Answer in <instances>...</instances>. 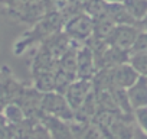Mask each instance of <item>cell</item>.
<instances>
[{"label":"cell","instance_id":"obj_12","mask_svg":"<svg viewBox=\"0 0 147 139\" xmlns=\"http://www.w3.org/2000/svg\"><path fill=\"white\" fill-rule=\"evenodd\" d=\"M123 5L136 22H141L147 16V0H124Z\"/></svg>","mask_w":147,"mask_h":139},{"label":"cell","instance_id":"obj_7","mask_svg":"<svg viewBox=\"0 0 147 139\" xmlns=\"http://www.w3.org/2000/svg\"><path fill=\"white\" fill-rule=\"evenodd\" d=\"M127 94L133 109L147 107V78L140 77L137 83L128 89Z\"/></svg>","mask_w":147,"mask_h":139},{"label":"cell","instance_id":"obj_16","mask_svg":"<svg viewBox=\"0 0 147 139\" xmlns=\"http://www.w3.org/2000/svg\"><path fill=\"white\" fill-rule=\"evenodd\" d=\"M131 54H138V52H147V29L140 31L133 48L130 49Z\"/></svg>","mask_w":147,"mask_h":139},{"label":"cell","instance_id":"obj_22","mask_svg":"<svg viewBox=\"0 0 147 139\" xmlns=\"http://www.w3.org/2000/svg\"><path fill=\"white\" fill-rule=\"evenodd\" d=\"M141 23H143V25H144V26L147 28V16H146V18H144L143 20H141Z\"/></svg>","mask_w":147,"mask_h":139},{"label":"cell","instance_id":"obj_2","mask_svg":"<svg viewBox=\"0 0 147 139\" xmlns=\"http://www.w3.org/2000/svg\"><path fill=\"white\" fill-rule=\"evenodd\" d=\"M92 31H94V22H92V18L88 15L74 16L65 26L66 35L78 41L88 39L92 35Z\"/></svg>","mask_w":147,"mask_h":139},{"label":"cell","instance_id":"obj_8","mask_svg":"<svg viewBox=\"0 0 147 139\" xmlns=\"http://www.w3.org/2000/svg\"><path fill=\"white\" fill-rule=\"evenodd\" d=\"M105 13L115 25H136V20L131 18L123 3H105Z\"/></svg>","mask_w":147,"mask_h":139},{"label":"cell","instance_id":"obj_18","mask_svg":"<svg viewBox=\"0 0 147 139\" xmlns=\"http://www.w3.org/2000/svg\"><path fill=\"white\" fill-rule=\"evenodd\" d=\"M136 119H137L141 130L147 135V107L136 109Z\"/></svg>","mask_w":147,"mask_h":139},{"label":"cell","instance_id":"obj_14","mask_svg":"<svg viewBox=\"0 0 147 139\" xmlns=\"http://www.w3.org/2000/svg\"><path fill=\"white\" fill-rule=\"evenodd\" d=\"M113 97L117 103L118 107H121V110H124L125 113H130L131 112V104H130V100H128V94L124 89H120V87H114V91H113Z\"/></svg>","mask_w":147,"mask_h":139},{"label":"cell","instance_id":"obj_1","mask_svg":"<svg viewBox=\"0 0 147 139\" xmlns=\"http://www.w3.org/2000/svg\"><path fill=\"white\" fill-rule=\"evenodd\" d=\"M140 31L133 26V25H115L110 36L105 39V42L110 46L123 49V51H130L138 36Z\"/></svg>","mask_w":147,"mask_h":139},{"label":"cell","instance_id":"obj_13","mask_svg":"<svg viewBox=\"0 0 147 139\" xmlns=\"http://www.w3.org/2000/svg\"><path fill=\"white\" fill-rule=\"evenodd\" d=\"M130 65L136 70L140 76H147V52L133 54L130 58Z\"/></svg>","mask_w":147,"mask_h":139},{"label":"cell","instance_id":"obj_3","mask_svg":"<svg viewBox=\"0 0 147 139\" xmlns=\"http://www.w3.org/2000/svg\"><path fill=\"white\" fill-rule=\"evenodd\" d=\"M42 107L43 110L48 113V114H52L55 117H59V119H72L74 117V113H72V109L69 107L68 102L65 97H62L61 94L58 93H48L43 100H42Z\"/></svg>","mask_w":147,"mask_h":139},{"label":"cell","instance_id":"obj_20","mask_svg":"<svg viewBox=\"0 0 147 139\" xmlns=\"http://www.w3.org/2000/svg\"><path fill=\"white\" fill-rule=\"evenodd\" d=\"M133 139H147V135L146 133H134V136H133Z\"/></svg>","mask_w":147,"mask_h":139},{"label":"cell","instance_id":"obj_21","mask_svg":"<svg viewBox=\"0 0 147 139\" xmlns=\"http://www.w3.org/2000/svg\"><path fill=\"white\" fill-rule=\"evenodd\" d=\"M124 0H108V3H123Z\"/></svg>","mask_w":147,"mask_h":139},{"label":"cell","instance_id":"obj_15","mask_svg":"<svg viewBox=\"0 0 147 139\" xmlns=\"http://www.w3.org/2000/svg\"><path fill=\"white\" fill-rule=\"evenodd\" d=\"M38 87L42 91H51L55 89V76H51L49 73H42L38 78Z\"/></svg>","mask_w":147,"mask_h":139},{"label":"cell","instance_id":"obj_17","mask_svg":"<svg viewBox=\"0 0 147 139\" xmlns=\"http://www.w3.org/2000/svg\"><path fill=\"white\" fill-rule=\"evenodd\" d=\"M6 117L10 120V122H20L22 120V117H23V114H22V110L18 107V106H15V104H10V106H7L6 107Z\"/></svg>","mask_w":147,"mask_h":139},{"label":"cell","instance_id":"obj_19","mask_svg":"<svg viewBox=\"0 0 147 139\" xmlns=\"http://www.w3.org/2000/svg\"><path fill=\"white\" fill-rule=\"evenodd\" d=\"M82 139H101V136H100V133H98L94 127H88V129L84 132Z\"/></svg>","mask_w":147,"mask_h":139},{"label":"cell","instance_id":"obj_4","mask_svg":"<svg viewBox=\"0 0 147 139\" xmlns=\"http://www.w3.org/2000/svg\"><path fill=\"white\" fill-rule=\"evenodd\" d=\"M90 90H91V84L88 80H80L77 83H72L65 91V99L69 107L72 110H78L90 96Z\"/></svg>","mask_w":147,"mask_h":139},{"label":"cell","instance_id":"obj_11","mask_svg":"<svg viewBox=\"0 0 147 139\" xmlns=\"http://www.w3.org/2000/svg\"><path fill=\"white\" fill-rule=\"evenodd\" d=\"M125 52L127 51H123V49H118V48H114V46H110L107 51L102 52L101 55V62L104 67H118L121 64H124L125 61Z\"/></svg>","mask_w":147,"mask_h":139},{"label":"cell","instance_id":"obj_6","mask_svg":"<svg viewBox=\"0 0 147 139\" xmlns=\"http://www.w3.org/2000/svg\"><path fill=\"white\" fill-rule=\"evenodd\" d=\"M43 122L52 139H74V133L71 132V127L62 119L48 114L43 117Z\"/></svg>","mask_w":147,"mask_h":139},{"label":"cell","instance_id":"obj_5","mask_svg":"<svg viewBox=\"0 0 147 139\" xmlns=\"http://www.w3.org/2000/svg\"><path fill=\"white\" fill-rule=\"evenodd\" d=\"M113 83L115 84V87L120 89H130L131 86H134L137 83V80L140 78V74L136 70L128 65V64H121L115 68H113Z\"/></svg>","mask_w":147,"mask_h":139},{"label":"cell","instance_id":"obj_10","mask_svg":"<svg viewBox=\"0 0 147 139\" xmlns=\"http://www.w3.org/2000/svg\"><path fill=\"white\" fill-rule=\"evenodd\" d=\"M92 71V52L90 48H82L77 55V76L81 80H88Z\"/></svg>","mask_w":147,"mask_h":139},{"label":"cell","instance_id":"obj_9","mask_svg":"<svg viewBox=\"0 0 147 139\" xmlns=\"http://www.w3.org/2000/svg\"><path fill=\"white\" fill-rule=\"evenodd\" d=\"M92 22H94V31H92V33L100 41H105L110 36V33L113 32V29L115 28V23L110 19V16L105 13V10L101 15L92 18Z\"/></svg>","mask_w":147,"mask_h":139}]
</instances>
